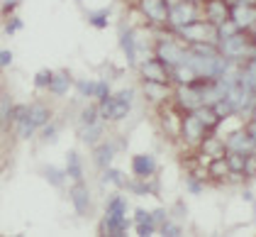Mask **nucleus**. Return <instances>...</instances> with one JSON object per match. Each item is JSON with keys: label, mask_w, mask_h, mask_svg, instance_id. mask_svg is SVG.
<instances>
[{"label": "nucleus", "mask_w": 256, "mask_h": 237, "mask_svg": "<svg viewBox=\"0 0 256 237\" xmlns=\"http://www.w3.org/2000/svg\"><path fill=\"white\" fill-rule=\"evenodd\" d=\"M76 135L78 139L86 144V147H93V144H98L102 135H105V120H100V122H93V125H78V130H76Z\"/></svg>", "instance_id": "f3484780"}, {"label": "nucleus", "mask_w": 256, "mask_h": 237, "mask_svg": "<svg viewBox=\"0 0 256 237\" xmlns=\"http://www.w3.org/2000/svg\"><path fill=\"white\" fill-rule=\"evenodd\" d=\"M68 200H71L74 213H76L78 217H86L90 210H93V196H90V191H88V186H86L83 181H76V183L71 186Z\"/></svg>", "instance_id": "f8f14e48"}, {"label": "nucleus", "mask_w": 256, "mask_h": 237, "mask_svg": "<svg viewBox=\"0 0 256 237\" xmlns=\"http://www.w3.org/2000/svg\"><path fill=\"white\" fill-rule=\"evenodd\" d=\"M244 130H246V135H249V137H252V139L256 142V115H254V118H249V120H246Z\"/></svg>", "instance_id": "37998d69"}, {"label": "nucleus", "mask_w": 256, "mask_h": 237, "mask_svg": "<svg viewBox=\"0 0 256 237\" xmlns=\"http://www.w3.org/2000/svg\"><path fill=\"white\" fill-rule=\"evenodd\" d=\"M61 125H64L61 120H56V122H54V120L46 122V125L40 130V142L42 144H56V142H59V135H61Z\"/></svg>", "instance_id": "2f4dec72"}, {"label": "nucleus", "mask_w": 256, "mask_h": 237, "mask_svg": "<svg viewBox=\"0 0 256 237\" xmlns=\"http://www.w3.org/2000/svg\"><path fill=\"white\" fill-rule=\"evenodd\" d=\"M193 113H196L198 120H200V122H202V125H205V127H208L210 132H215L217 127H220V125L224 122V120L217 115L215 105H200V108H198V110H193Z\"/></svg>", "instance_id": "b1692460"}, {"label": "nucleus", "mask_w": 256, "mask_h": 237, "mask_svg": "<svg viewBox=\"0 0 256 237\" xmlns=\"http://www.w3.org/2000/svg\"><path fill=\"white\" fill-rule=\"evenodd\" d=\"M98 108H100V118L105 122H122L124 118H130V113H132V103L124 100L120 93H112L110 98L100 100Z\"/></svg>", "instance_id": "39448f33"}, {"label": "nucleus", "mask_w": 256, "mask_h": 237, "mask_svg": "<svg viewBox=\"0 0 256 237\" xmlns=\"http://www.w3.org/2000/svg\"><path fill=\"white\" fill-rule=\"evenodd\" d=\"M171 81H176L178 86H188V83H196L198 81V74L188 64H178L176 69H171Z\"/></svg>", "instance_id": "7c9ffc66"}, {"label": "nucleus", "mask_w": 256, "mask_h": 237, "mask_svg": "<svg viewBox=\"0 0 256 237\" xmlns=\"http://www.w3.org/2000/svg\"><path fill=\"white\" fill-rule=\"evenodd\" d=\"M42 176H44V181H46L49 186H54V188H64V186H66V181H68V174H66V169L52 166V164L42 166Z\"/></svg>", "instance_id": "a878e982"}, {"label": "nucleus", "mask_w": 256, "mask_h": 237, "mask_svg": "<svg viewBox=\"0 0 256 237\" xmlns=\"http://www.w3.org/2000/svg\"><path fill=\"white\" fill-rule=\"evenodd\" d=\"M227 164H230V171H232V176H244V169H246V159L249 154L246 152H234V149H227Z\"/></svg>", "instance_id": "c85d7f7f"}, {"label": "nucleus", "mask_w": 256, "mask_h": 237, "mask_svg": "<svg viewBox=\"0 0 256 237\" xmlns=\"http://www.w3.org/2000/svg\"><path fill=\"white\" fill-rule=\"evenodd\" d=\"M120 149H124V142L118 137L112 139H100L98 144H93L90 147V159H93V166L100 169V171H105L108 166H112V161L118 157Z\"/></svg>", "instance_id": "20e7f679"}, {"label": "nucleus", "mask_w": 256, "mask_h": 237, "mask_svg": "<svg viewBox=\"0 0 256 237\" xmlns=\"http://www.w3.org/2000/svg\"><path fill=\"white\" fill-rule=\"evenodd\" d=\"M66 174L68 178L76 183V181H83V161H80L78 152H66Z\"/></svg>", "instance_id": "c756f323"}, {"label": "nucleus", "mask_w": 256, "mask_h": 237, "mask_svg": "<svg viewBox=\"0 0 256 237\" xmlns=\"http://www.w3.org/2000/svg\"><path fill=\"white\" fill-rule=\"evenodd\" d=\"M158 235H168V237H176V235H180V225H178V220L176 217H171L168 215V220L158 227Z\"/></svg>", "instance_id": "ea45409f"}, {"label": "nucleus", "mask_w": 256, "mask_h": 237, "mask_svg": "<svg viewBox=\"0 0 256 237\" xmlns=\"http://www.w3.org/2000/svg\"><path fill=\"white\" fill-rule=\"evenodd\" d=\"M142 91H144L146 98L154 100V103H166V100L174 96L171 88H168V83H158V81H144Z\"/></svg>", "instance_id": "4be33fe9"}, {"label": "nucleus", "mask_w": 256, "mask_h": 237, "mask_svg": "<svg viewBox=\"0 0 256 237\" xmlns=\"http://www.w3.org/2000/svg\"><path fill=\"white\" fill-rule=\"evenodd\" d=\"M27 118H30V122H32L37 130H42L46 122H52V110H49V105H44V103H32Z\"/></svg>", "instance_id": "bb28decb"}, {"label": "nucleus", "mask_w": 256, "mask_h": 237, "mask_svg": "<svg viewBox=\"0 0 256 237\" xmlns=\"http://www.w3.org/2000/svg\"><path fill=\"white\" fill-rule=\"evenodd\" d=\"M100 181H102V186H112L115 191H122V188H127V183H130V178L124 176V174H122L120 169H115V166H108V169L102 171Z\"/></svg>", "instance_id": "cd10ccee"}, {"label": "nucleus", "mask_w": 256, "mask_h": 237, "mask_svg": "<svg viewBox=\"0 0 256 237\" xmlns=\"http://www.w3.org/2000/svg\"><path fill=\"white\" fill-rule=\"evenodd\" d=\"M130 166H132V174L139 178H149L156 174V157L154 154H134L132 161H130Z\"/></svg>", "instance_id": "dca6fc26"}, {"label": "nucleus", "mask_w": 256, "mask_h": 237, "mask_svg": "<svg viewBox=\"0 0 256 237\" xmlns=\"http://www.w3.org/2000/svg\"><path fill=\"white\" fill-rule=\"evenodd\" d=\"M100 108L98 103H88L83 110L78 113V125H93V122H100Z\"/></svg>", "instance_id": "473e14b6"}, {"label": "nucleus", "mask_w": 256, "mask_h": 237, "mask_svg": "<svg viewBox=\"0 0 256 237\" xmlns=\"http://www.w3.org/2000/svg\"><path fill=\"white\" fill-rule=\"evenodd\" d=\"M205 174H208L210 178H215V181H230V176H232L230 164H227V159L224 157L210 159V164L205 166Z\"/></svg>", "instance_id": "5701e85b"}, {"label": "nucleus", "mask_w": 256, "mask_h": 237, "mask_svg": "<svg viewBox=\"0 0 256 237\" xmlns=\"http://www.w3.org/2000/svg\"><path fill=\"white\" fill-rule=\"evenodd\" d=\"M40 130L30 122V118H24V120H20V122H15V137L18 139H22V142H27V139H32L34 135H37Z\"/></svg>", "instance_id": "72a5a7b5"}, {"label": "nucleus", "mask_w": 256, "mask_h": 237, "mask_svg": "<svg viewBox=\"0 0 256 237\" xmlns=\"http://www.w3.org/2000/svg\"><path fill=\"white\" fill-rule=\"evenodd\" d=\"M52 76H54V71H49V69H42L34 74V88L37 91H49V86H52Z\"/></svg>", "instance_id": "58836bf2"}, {"label": "nucleus", "mask_w": 256, "mask_h": 237, "mask_svg": "<svg viewBox=\"0 0 256 237\" xmlns=\"http://www.w3.org/2000/svg\"><path fill=\"white\" fill-rule=\"evenodd\" d=\"M134 232L142 237H149V235H156L158 232V225L154 222V217L149 213V217H144V220H137L134 222Z\"/></svg>", "instance_id": "f704fd0d"}, {"label": "nucleus", "mask_w": 256, "mask_h": 237, "mask_svg": "<svg viewBox=\"0 0 256 237\" xmlns=\"http://www.w3.org/2000/svg\"><path fill=\"white\" fill-rule=\"evenodd\" d=\"M76 91L80 93V98H93L96 103L110 98V83L105 79H76Z\"/></svg>", "instance_id": "1a4fd4ad"}, {"label": "nucleus", "mask_w": 256, "mask_h": 237, "mask_svg": "<svg viewBox=\"0 0 256 237\" xmlns=\"http://www.w3.org/2000/svg\"><path fill=\"white\" fill-rule=\"evenodd\" d=\"M22 27H24V22H22L18 15H12V18L5 20V35H8V37H10V35H18V32H22Z\"/></svg>", "instance_id": "a19ab883"}, {"label": "nucleus", "mask_w": 256, "mask_h": 237, "mask_svg": "<svg viewBox=\"0 0 256 237\" xmlns=\"http://www.w3.org/2000/svg\"><path fill=\"white\" fill-rule=\"evenodd\" d=\"M217 47H220V54L222 57H227V59L232 61H242V59H252L256 57V49H252V44L249 40L242 35V30L234 32V35H230V37H222V40L217 42Z\"/></svg>", "instance_id": "7ed1b4c3"}, {"label": "nucleus", "mask_w": 256, "mask_h": 237, "mask_svg": "<svg viewBox=\"0 0 256 237\" xmlns=\"http://www.w3.org/2000/svg\"><path fill=\"white\" fill-rule=\"evenodd\" d=\"M178 35H183L188 42H212V44L220 42V32H217V27L212 25V22H208V20L193 22V25H188V27L178 30Z\"/></svg>", "instance_id": "6e6552de"}, {"label": "nucleus", "mask_w": 256, "mask_h": 237, "mask_svg": "<svg viewBox=\"0 0 256 237\" xmlns=\"http://www.w3.org/2000/svg\"><path fill=\"white\" fill-rule=\"evenodd\" d=\"M12 110H15L12 98H10L8 93H2V130H8V127L12 125Z\"/></svg>", "instance_id": "4c0bfd02"}, {"label": "nucleus", "mask_w": 256, "mask_h": 237, "mask_svg": "<svg viewBox=\"0 0 256 237\" xmlns=\"http://www.w3.org/2000/svg\"><path fill=\"white\" fill-rule=\"evenodd\" d=\"M130 227V200L122 196L120 191H112L108 198L105 213L100 217L98 232L100 235H124Z\"/></svg>", "instance_id": "f257e3e1"}, {"label": "nucleus", "mask_w": 256, "mask_h": 237, "mask_svg": "<svg viewBox=\"0 0 256 237\" xmlns=\"http://www.w3.org/2000/svg\"><path fill=\"white\" fill-rule=\"evenodd\" d=\"M88 22H90L93 27H98V30L108 27V25H110V8H102V10H90V13H88Z\"/></svg>", "instance_id": "c9c22d12"}, {"label": "nucleus", "mask_w": 256, "mask_h": 237, "mask_svg": "<svg viewBox=\"0 0 256 237\" xmlns=\"http://www.w3.org/2000/svg\"><path fill=\"white\" fill-rule=\"evenodd\" d=\"M186 52H188V47H180L174 37H168V35H164L156 44V52H154V57L161 59L168 69H176L178 64H183L186 61Z\"/></svg>", "instance_id": "423d86ee"}, {"label": "nucleus", "mask_w": 256, "mask_h": 237, "mask_svg": "<svg viewBox=\"0 0 256 237\" xmlns=\"http://www.w3.org/2000/svg\"><path fill=\"white\" fill-rule=\"evenodd\" d=\"M186 188H188L190 196H200V193L205 191L202 176H200V174H188V178H186Z\"/></svg>", "instance_id": "e433bc0d"}, {"label": "nucleus", "mask_w": 256, "mask_h": 237, "mask_svg": "<svg viewBox=\"0 0 256 237\" xmlns=\"http://www.w3.org/2000/svg\"><path fill=\"white\" fill-rule=\"evenodd\" d=\"M232 20L242 27V30H249L256 27V5H232Z\"/></svg>", "instance_id": "6ab92c4d"}, {"label": "nucleus", "mask_w": 256, "mask_h": 237, "mask_svg": "<svg viewBox=\"0 0 256 237\" xmlns=\"http://www.w3.org/2000/svg\"><path fill=\"white\" fill-rule=\"evenodd\" d=\"M254 44H256V27H254Z\"/></svg>", "instance_id": "49530a36"}, {"label": "nucleus", "mask_w": 256, "mask_h": 237, "mask_svg": "<svg viewBox=\"0 0 256 237\" xmlns=\"http://www.w3.org/2000/svg\"><path fill=\"white\" fill-rule=\"evenodd\" d=\"M139 74L144 81H158V83H168L171 81V69L156 57H146L139 61Z\"/></svg>", "instance_id": "9d476101"}, {"label": "nucleus", "mask_w": 256, "mask_h": 237, "mask_svg": "<svg viewBox=\"0 0 256 237\" xmlns=\"http://www.w3.org/2000/svg\"><path fill=\"white\" fill-rule=\"evenodd\" d=\"M205 20L212 22L215 27H220L222 22L230 20V15H232V8H230V3L227 0H205Z\"/></svg>", "instance_id": "2eb2a0df"}, {"label": "nucleus", "mask_w": 256, "mask_h": 237, "mask_svg": "<svg viewBox=\"0 0 256 237\" xmlns=\"http://www.w3.org/2000/svg\"><path fill=\"white\" fill-rule=\"evenodd\" d=\"M244 176L246 178H254L256 176V154L252 152L249 159H246V169H244Z\"/></svg>", "instance_id": "79ce46f5"}, {"label": "nucleus", "mask_w": 256, "mask_h": 237, "mask_svg": "<svg viewBox=\"0 0 256 237\" xmlns=\"http://www.w3.org/2000/svg\"><path fill=\"white\" fill-rule=\"evenodd\" d=\"M174 98H176L178 108H183L186 113H193V110H198L200 105H205V103H202L200 79H198L196 83H188V86H178L176 93H174Z\"/></svg>", "instance_id": "0eeeda50"}, {"label": "nucleus", "mask_w": 256, "mask_h": 237, "mask_svg": "<svg viewBox=\"0 0 256 237\" xmlns=\"http://www.w3.org/2000/svg\"><path fill=\"white\" fill-rule=\"evenodd\" d=\"M254 154H256V147H254Z\"/></svg>", "instance_id": "de8ad7c7"}, {"label": "nucleus", "mask_w": 256, "mask_h": 237, "mask_svg": "<svg viewBox=\"0 0 256 237\" xmlns=\"http://www.w3.org/2000/svg\"><path fill=\"white\" fill-rule=\"evenodd\" d=\"M224 144H227V149L246 152V154H252V152H254V147H256V142L246 135V130H236V132H232L230 137L224 139Z\"/></svg>", "instance_id": "412c9836"}, {"label": "nucleus", "mask_w": 256, "mask_h": 237, "mask_svg": "<svg viewBox=\"0 0 256 237\" xmlns=\"http://www.w3.org/2000/svg\"><path fill=\"white\" fill-rule=\"evenodd\" d=\"M18 3H20V0H2V10H5V13H10V10H12V5H18Z\"/></svg>", "instance_id": "a18cd8bd"}, {"label": "nucleus", "mask_w": 256, "mask_h": 237, "mask_svg": "<svg viewBox=\"0 0 256 237\" xmlns=\"http://www.w3.org/2000/svg\"><path fill=\"white\" fill-rule=\"evenodd\" d=\"M200 20V8L196 0H168V25L183 30L188 25Z\"/></svg>", "instance_id": "f03ea898"}, {"label": "nucleus", "mask_w": 256, "mask_h": 237, "mask_svg": "<svg viewBox=\"0 0 256 237\" xmlns=\"http://www.w3.org/2000/svg\"><path fill=\"white\" fill-rule=\"evenodd\" d=\"M208 127L198 120L196 113H188L186 118H183V127H180V137L183 142L188 144V147H200V142L208 137Z\"/></svg>", "instance_id": "9b49d317"}, {"label": "nucleus", "mask_w": 256, "mask_h": 237, "mask_svg": "<svg viewBox=\"0 0 256 237\" xmlns=\"http://www.w3.org/2000/svg\"><path fill=\"white\" fill-rule=\"evenodd\" d=\"M120 49L124 52V57H127V61L132 66L139 64V40H137V32L130 25L120 27Z\"/></svg>", "instance_id": "4468645a"}, {"label": "nucleus", "mask_w": 256, "mask_h": 237, "mask_svg": "<svg viewBox=\"0 0 256 237\" xmlns=\"http://www.w3.org/2000/svg\"><path fill=\"white\" fill-rule=\"evenodd\" d=\"M139 10L152 25H168V0H139Z\"/></svg>", "instance_id": "ddd939ff"}, {"label": "nucleus", "mask_w": 256, "mask_h": 237, "mask_svg": "<svg viewBox=\"0 0 256 237\" xmlns=\"http://www.w3.org/2000/svg\"><path fill=\"white\" fill-rule=\"evenodd\" d=\"M12 57H15V54H12L10 49H2V52H0V64H2V66L8 69V66L12 64Z\"/></svg>", "instance_id": "c03bdc74"}, {"label": "nucleus", "mask_w": 256, "mask_h": 237, "mask_svg": "<svg viewBox=\"0 0 256 237\" xmlns=\"http://www.w3.org/2000/svg\"><path fill=\"white\" fill-rule=\"evenodd\" d=\"M200 152H205L210 159L215 157H224L227 154V144H224V139L215 137V135H210V137H205L202 142H200V147H198Z\"/></svg>", "instance_id": "393cba45"}, {"label": "nucleus", "mask_w": 256, "mask_h": 237, "mask_svg": "<svg viewBox=\"0 0 256 237\" xmlns=\"http://www.w3.org/2000/svg\"><path fill=\"white\" fill-rule=\"evenodd\" d=\"M76 86V81L71 79L66 71H54V76H52V86H49V93L54 96V98H64V96H68V91Z\"/></svg>", "instance_id": "aec40b11"}, {"label": "nucleus", "mask_w": 256, "mask_h": 237, "mask_svg": "<svg viewBox=\"0 0 256 237\" xmlns=\"http://www.w3.org/2000/svg\"><path fill=\"white\" fill-rule=\"evenodd\" d=\"M161 127L168 137H180V127H183V118H178L176 110H171V105L164 103L161 108Z\"/></svg>", "instance_id": "a211bd4d"}]
</instances>
